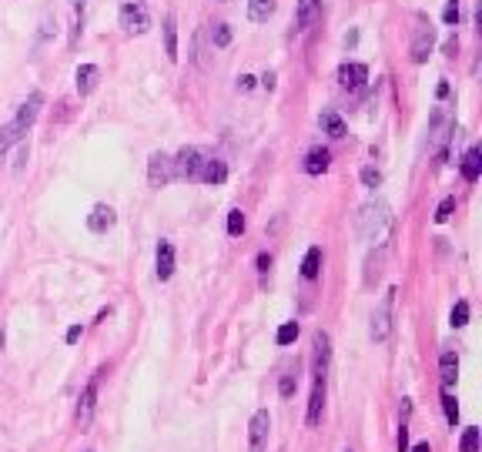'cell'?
I'll use <instances>...</instances> for the list:
<instances>
[{"mask_svg":"<svg viewBox=\"0 0 482 452\" xmlns=\"http://www.w3.org/2000/svg\"><path fill=\"white\" fill-rule=\"evenodd\" d=\"M459 452H479V429H466V432H462Z\"/></svg>","mask_w":482,"mask_h":452,"instance_id":"32","label":"cell"},{"mask_svg":"<svg viewBox=\"0 0 482 452\" xmlns=\"http://www.w3.org/2000/svg\"><path fill=\"white\" fill-rule=\"evenodd\" d=\"M399 452H409V429H406V422L399 426Z\"/></svg>","mask_w":482,"mask_h":452,"instance_id":"38","label":"cell"},{"mask_svg":"<svg viewBox=\"0 0 482 452\" xmlns=\"http://www.w3.org/2000/svg\"><path fill=\"white\" fill-rule=\"evenodd\" d=\"M24 134H27V128H24V124H17V121L4 124V128H0V155H7L14 144H21Z\"/></svg>","mask_w":482,"mask_h":452,"instance_id":"21","label":"cell"},{"mask_svg":"<svg viewBox=\"0 0 482 452\" xmlns=\"http://www.w3.org/2000/svg\"><path fill=\"white\" fill-rule=\"evenodd\" d=\"M201 181H205V185H211V188L225 185V181H228V165H225L221 158H208V161H205V168H201Z\"/></svg>","mask_w":482,"mask_h":452,"instance_id":"20","label":"cell"},{"mask_svg":"<svg viewBox=\"0 0 482 452\" xmlns=\"http://www.w3.org/2000/svg\"><path fill=\"white\" fill-rule=\"evenodd\" d=\"M154 272H158V278L161 282H168V278L175 275V245L171 242H158V255H154Z\"/></svg>","mask_w":482,"mask_h":452,"instance_id":"14","label":"cell"},{"mask_svg":"<svg viewBox=\"0 0 482 452\" xmlns=\"http://www.w3.org/2000/svg\"><path fill=\"white\" fill-rule=\"evenodd\" d=\"M298 339V322H285L282 329L275 332V342L278 345H292Z\"/></svg>","mask_w":482,"mask_h":452,"instance_id":"28","label":"cell"},{"mask_svg":"<svg viewBox=\"0 0 482 452\" xmlns=\"http://www.w3.org/2000/svg\"><path fill=\"white\" fill-rule=\"evenodd\" d=\"M412 452H432V449H429V442H419V446H412Z\"/></svg>","mask_w":482,"mask_h":452,"instance_id":"45","label":"cell"},{"mask_svg":"<svg viewBox=\"0 0 482 452\" xmlns=\"http://www.w3.org/2000/svg\"><path fill=\"white\" fill-rule=\"evenodd\" d=\"M365 81H369V67L359 64V61H345V64L339 67V84L345 91H359Z\"/></svg>","mask_w":482,"mask_h":452,"instance_id":"9","label":"cell"},{"mask_svg":"<svg viewBox=\"0 0 482 452\" xmlns=\"http://www.w3.org/2000/svg\"><path fill=\"white\" fill-rule=\"evenodd\" d=\"M298 389V372H285L282 379H278V396L282 399H292Z\"/></svg>","mask_w":482,"mask_h":452,"instance_id":"27","label":"cell"},{"mask_svg":"<svg viewBox=\"0 0 482 452\" xmlns=\"http://www.w3.org/2000/svg\"><path fill=\"white\" fill-rule=\"evenodd\" d=\"M345 452H352V449H345Z\"/></svg>","mask_w":482,"mask_h":452,"instance_id":"47","label":"cell"},{"mask_svg":"<svg viewBox=\"0 0 482 452\" xmlns=\"http://www.w3.org/2000/svg\"><path fill=\"white\" fill-rule=\"evenodd\" d=\"M255 84H258V78H252V74H241L238 78V91H252Z\"/></svg>","mask_w":482,"mask_h":452,"instance_id":"39","label":"cell"},{"mask_svg":"<svg viewBox=\"0 0 482 452\" xmlns=\"http://www.w3.org/2000/svg\"><path fill=\"white\" fill-rule=\"evenodd\" d=\"M318 128L329 134V138H335V141L349 134V128H345V121L339 118V111H335V108H325L322 114H318Z\"/></svg>","mask_w":482,"mask_h":452,"instance_id":"17","label":"cell"},{"mask_svg":"<svg viewBox=\"0 0 482 452\" xmlns=\"http://www.w3.org/2000/svg\"><path fill=\"white\" fill-rule=\"evenodd\" d=\"M362 185H365V188H379V185H382V171H379L375 165H365V168H362Z\"/></svg>","mask_w":482,"mask_h":452,"instance_id":"33","label":"cell"},{"mask_svg":"<svg viewBox=\"0 0 482 452\" xmlns=\"http://www.w3.org/2000/svg\"><path fill=\"white\" fill-rule=\"evenodd\" d=\"M439 379H442V389H449L459 379V359H456V352H442V359H439Z\"/></svg>","mask_w":482,"mask_h":452,"instance_id":"22","label":"cell"},{"mask_svg":"<svg viewBox=\"0 0 482 452\" xmlns=\"http://www.w3.org/2000/svg\"><path fill=\"white\" fill-rule=\"evenodd\" d=\"M74 81H77V94L84 98V94H91V91L98 88L101 67L98 64H81V67H77V74H74Z\"/></svg>","mask_w":482,"mask_h":452,"instance_id":"19","label":"cell"},{"mask_svg":"<svg viewBox=\"0 0 482 452\" xmlns=\"http://www.w3.org/2000/svg\"><path fill=\"white\" fill-rule=\"evenodd\" d=\"M389 225H392V208H389V201L382 198H372L365 201L359 208V218H355V228H359V238L362 242H382L385 232H389Z\"/></svg>","mask_w":482,"mask_h":452,"instance_id":"1","label":"cell"},{"mask_svg":"<svg viewBox=\"0 0 482 452\" xmlns=\"http://www.w3.org/2000/svg\"><path fill=\"white\" fill-rule=\"evenodd\" d=\"M245 225H248V221H245L241 208H231V211H228V235H231V238H238V235H245Z\"/></svg>","mask_w":482,"mask_h":452,"instance_id":"29","label":"cell"},{"mask_svg":"<svg viewBox=\"0 0 482 452\" xmlns=\"http://www.w3.org/2000/svg\"><path fill=\"white\" fill-rule=\"evenodd\" d=\"M114 221H118V215H114V208L111 205H94L88 215V228L94 235H104L108 228H114Z\"/></svg>","mask_w":482,"mask_h":452,"instance_id":"12","label":"cell"},{"mask_svg":"<svg viewBox=\"0 0 482 452\" xmlns=\"http://www.w3.org/2000/svg\"><path fill=\"white\" fill-rule=\"evenodd\" d=\"M81 335H84V329H81V325H71V329H67V345H74Z\"/></svg>","mask_w":482,"mask_h":452,"instance_id":"40","label":"cell"},{"mask_svg":"<svg viewBox=\"0 0 482 452\" xmlns=\"http://www.w3.org/2000/svg\"><path fill=\"white\" fill-rule=\"evenodd\" d=\"M449 322H452V329H462V325L469 322V302H456V305H452Z\"/></svg>","mask_w":482,"mask_h":452,"instance_id":"30","label":"cell"},{"mask_svg":"<svg viewBox=\"0 0 482 452\" xmlns=\"http://www.w3.org/2000/svg\"><path fill=\"white\" fill-rule=\"evenodd\" d=\"M329 165H332V151L318 144V148H312V151L305 155V161H302V171L315 178V175H325V171H329Z\"/></svg>","mask_w":482,"mask_h":452,"instance_id":"10","label":"cell"},{"mask_svg":"<svg viewBox=\"0 0 482 452\" xmlns=\"http://www.w3.org/2000/svg\"><path fill=\"white\" fill-rule=\"evenodd\" d=\"M482 175V148L479 144H472L469 151L462 155V178L469 181V185H476Z\"/></svg>","mask_w":482,"mask_h":452,"instance_id":"18","label":"cell"},{"mask_svg":"<svg viewBox=\"0 0 482 452\" xmlns=\"http://www.w3.org/2000/svg\"><path fill=\"white\" fill-rule=\"evenodd\" d=\"M275 11H278L275 0H248V21H255V24H265Z\"/></svg>","mask_w":482,"mask_h":452,"instance_id":"24","label":"cell"},{"mask_svg":"<svg viewBox=\"0 0 482 452\" xmlns=\"http://www.w3.org/2000/svg\"><path fill=\"white\" fill-rule=\"evenodd\" d=\"M442 21H446V27H456V24H459V0H449V4H446Z\"/></svg>","mask_w":482,"mask_h":452,"instance_id":"34","label":"cell"},{"mask_svg":"<svg viewBox=\"0 0 482 452\" xmlns=\"http://www.w3.org/2000/svg\"><path fill=\"white\" fill-rule=\"evenodd\" d=\"M436 98H439V101H446V98H449V84H446V81H442V84L436 88Z\"/></svg>","mask_w":482,"mask_h":452,"instance_id":"41","label":"cell"},{"mask_svg":"<svg viewBox=\"0 0 482 452\" xmlns=\"http://www.w3.org/2000/svg\"><path fill=\"white\" fill-rule=\"evenodd\" d=\"M41 108H44V94H41V91H31V98H27V101L21 104V111H17V118H14V121L24 124V128L31 131V124L37 121V114H41Z\"/></svg>","mask_w":482,"mask_h":452,"instance_id":"15","label":"cell"},{"mask_svg":"<svg viewBox=\"0 0 482 452\" xmlns=\"http://www.w3.org/2000/svg\"><path fill=\"white\" fill-rule=\"evenodd\" d=\"M456 47H459V41H456V34H452L449 41H446V54H456Z\"/></svg>","mask_w":482,"mask_h":452,"instance_id":"43","label":"cell"},{"mask_svg":"<svg viewBox=\"0 0 482 452\" xmlns=\"http://www.w3.org/2000/svg\"><path fill=\"white\" fill-rule=\"evenodd\" d=\"M318 17H322V0H298V7H295V27L298 31H308Z\"/></svg>","mask_w":482,"mask_h":452,"instance_id":"16","label":"cell"},{"mask_svg":"<svg viewBox=\"0 0 482 452\" xmlns=\"http://www.w3.org/2000/svg\"><path fill=\"white\" fill-rule=\"evenodd\" d=\"M165 54L168 61H178V24H175V14L165 17Z\"/></svg>","mask_w":482,"mask_h":452,"instance_id":"25","label":"cell"},{"mask_svg":"<svg viewBox=\"0 0 482 452\" xmlns=\"http://www.w3.org/2000/svg\"><path fill=\"white\" fill-rule=\"evenodd\" d=\"M322 409H325V379H315L312 399H308V412H305V422L312 426V429L322 422Z\"/></svg>","mask_w":482,"mask_h":452,"instance_id":"13","label":"cell"},{"mask_svg":"<svg viewBox=\"0 0 482 452\" xmlns=\"http://www.w3.org/2000/svg\"><path fill=\"white\" fill-rule=\"evenodd\" d=\"M101 375L104 372H94V379L88 382V389L81 392V402H77V422L88 426L94 419V406H98V386H101Z\"/></svg>","mask_w":482,"mask_h":452,"instance_id":"8","label":"cell"},{"mask_svg":"<svg viewBox=\"0 0 482 452\" xmlns=\"http://www.w3.org/2000/svg\"><path fill=\"white\" fill-rule=\"evenodd\" d=\"M268 268H272V255L258 252V275H262V282H268Z\"/></svg>","mask_w":482,"mask_h":452,"instance_id":"36","label":"cell"},{"mask_svg":"<svg viewBox=\"0 0 482 452\" xmlns=\"http://www.w3.org/2000/svg\"><path fill=\"white\" fill-rule=\"evenodd\" d=\"M118 21L128 34H148L151 31V11L144 0H120Z\"/></svg>","mask_w":482,"mask_h":452,"instance_id":"3","label":"cell"},{"mask_svg":"<svg viewBox=\"0 0 482 452\" xmlns=\"http://www.w3.org/2000/svg\"><path fill=\"white\" fill-rule=\"evenodd\" d=\"M262 84H265V88H268V91H275V74H272V71H268V74H265V78H262Z\"/></svg>","mask_w":482,"mask_h":452,"instance_id":"44","label":"cell"},{"mask_svg":"<svg viewBox=\"0 0 482 452\" xmlns=\"http://www.w3.org/2000/svg\"><path fill=\"white\" fill-rule=\"evenodd\" d=\"M148 181H151V188H168L175 181V161H171V155L154 151L151 161H148Z\"/></svg>","mask_w":482,"mask_h":452,"instance_id":"6","label":"cell"},{"mask_svg":"<svg viewBox=\"0 0 482 452\" xmlns=\"http://www.w3.org/2000/svg\"><path fill=\"white\" fill-rule=\"evenodd\" d=\"M329 359H332L329 332H315V379H325V375H329Z\"/></svg>","mask_w":482,"mask_h":452,"instance_id":"11","label":"cell"},{"mask_svg":"<svg viewBox=\"0 0 482 452\" xmlns=\"http://www.w3.org/2000/svg\"><path fill=\"white\" fill-rule=\"evenodd\" d=\"M41 27H44V31H41V41H47V37L57 31V21H54V17H44V24H41Z\"/></svg>","mask_w":482,"mask_h":452,"instance_id":"37","label":"cell"},{"mask_svg":"<svg viewBox=\"0 0 482 452\" xmlns=\"http://www.w3.org/2000/svg\"><path fill=\"white\" fill-rule=\"evenodd\" d=\"M318 272H322V248L312 245V248L305 252V258H302V278L312 282V278H318Z\"/></svg>","mask_w":482,"mask_h":452,"instance_id":"23","label":"cell"},{"mask_svg":"<svg viewBox=\"0 0 482 452\" xmlns=\"http://www.w3.org/2000/svg\"><path fill=\"white\" fill-rule=\"evenodd\" d=\"M432 47H436V27L429 24L426 14H416V34H412V47H409L412 64H426Z\"/></svg>","mask_w":482,"mask_h":452,"instance_id":"5","label":"cell"},{"mask_svg":"<svg viewBox=\"0 0 482 452\" xmlns=\"http://www.w3.org/2000/svg\"><path fill=\"white\" fill-rule=\"evenodd\" d=\"M359 44V31H349L345 34V47H355Z\"/></svg>","mask_w":482,"mask_h":452,"instance_id":"42","label":"cell"},{"mask_svg":"<svg viewBox=\"0 0 482 452\" xmlns=\"http://www.w3.org/2000/svg\"><path fill=\"white\" fill-rule=\"evenodd\" d=\"M268 432H272V416H268V409H258L248 422V446L252 452H262L268 446Z\"/></svg>","mask_w":482,"mask_h":452,"instance_id":"7","label":"cell"},{"mask_svg":"<svg viewBox=\"0 0 482 452\" xmlns=\"http://www.w3.org/2000/svg\"><path fill=\"white\" fill-rule=\"evenodd\" d=\"M208 151L205 148H181L171 161H175V181H201V168L208 161Z\"/></svg>","mask_w":482,"mask_h":452,"instance_id":"2","label":"cell"},{"mask_svg":"<svg viewBox=\"0 0 482 452\" xmlns=\"http://www.w3.org/2000/svg\"><path fill=\"white\" fill-rule=\"evenodd\" d=\"M452 211H456V198L449 195V198H442V205L436 208V221H439V225H442V221H449Z\"/></svg>","mask_w":482,"mask_h":452,"instance_id":"35","label":"cell"},{"mask_svg":"<svg viewBox=\"0 0 482 452\" xmlns=\"http://www.w3.org/2000/svg\"><path fill=\"white\" fill-rule=\"evenodd\" d=\"M392 312H395V288H389L372 312V325H369L372 342H389V335H392Z\"/></svg>","mask_w":482,"mask_h":452,"instance_id":"4","label":"cell"},{"mask_svg":"<svg viewBox=\"0 0 482 452\" xmlns=\"http://www.w3.org/2000/svg\"><path fill=\"white\" fill-rule=\"evenodd\" d=\"M211 44L215 47H228L231 44V27L228 24H215V27H211Z\"/></svg>","mask_w":482,"mask_h":452,"instance_id":"31","label":"cell"},{"mask_svg":"<svg viewBox=\"0 0 482 452\" xmlns=\"http://www.w3.org/2000/svg\"><path fill=\"white\" fill-rule=\"evenodd\" d=\"M4 342H7V335H4V325H0V352H4Z\"/></svg>","mask_w":482,"mask_h":452,"instance_id":"46","label":"cell"},{"mask_svg":"<svg viewBox=\"0 0 482 452\" xmlns=\"http://www.w3.org/2000/svg\"><path fill=\"white\" fill-rule=\"evenodd\" d=\"M442 409H446V419H449V426L456 429V422H459V406H456V396H452L449 389H442Z\"/></svg>","mask_w":482,"mask_h":452,"instance_id":"26","label":"cell"}]
</instances>
